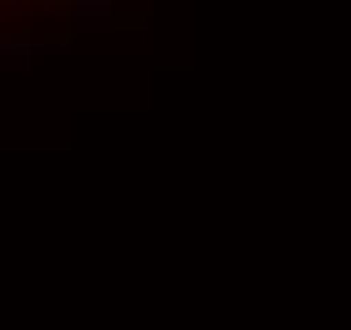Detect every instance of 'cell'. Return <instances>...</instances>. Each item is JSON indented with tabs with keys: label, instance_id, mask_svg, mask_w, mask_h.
<instances>
[{
	"label": "cell",
	"instance_id": "obj_1",
	"mask_svg": "<svg viewBox=\"0 0 351 330\" xmlns=\"http://www.w3.org/2000/svg\"><path fill=\"white\" fill-rule=\"evenodd\" d=\"M71 31H107L117 16V0H66Z\"/></svg>",
	"mask_w": 351,
	"mask_h": 330
},
{
	"label": "cell",
	"instance_id": "obj_2",
	"mask_svg": "<svg viewBox=\"0 0 351 330\" xmlns=\"http://www.w3.org/2000/svg\"><path fill=\"white\" fill-rule=\"evenodd\" d=\"M36 61V31H0V71H21Z\"/></svg>",
	"mask_w": 351,
	"mask_h": 330
},
{
	"label": "cell",
	"instance_id": "obj_3",
	"mask_svg": "<svg viewBox=\"0 0 351 330\" xmlns=\"http://www.w3.org/2000/svg\"><path fill=\"white\" fill-rule=\"evenodd\" d=\"M71 51V36H41L36 31V56H66Z\"/></svg>",
	"mask_w": 351,
	"mask_h": 330
}]
</instances>
